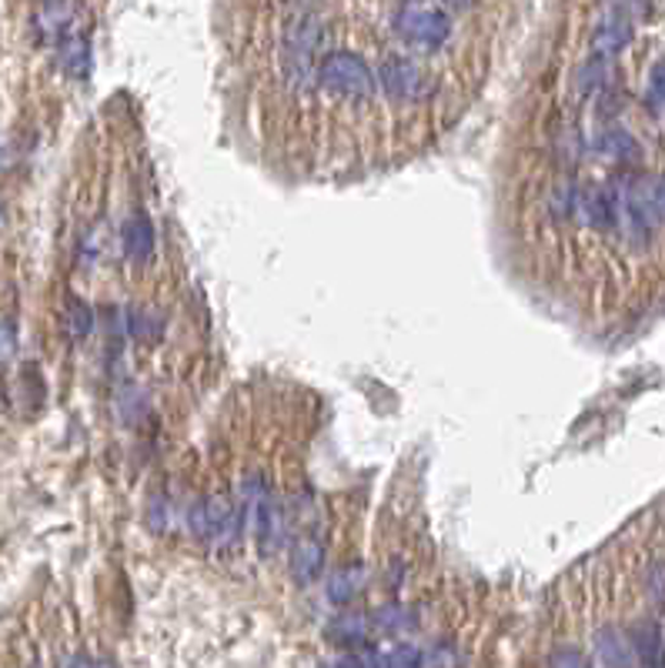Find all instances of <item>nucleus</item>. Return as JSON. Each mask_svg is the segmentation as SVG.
<instances>
[{"label":"nucleus","mask_w":665,"mask_h":668,"mask_svg":"<svg viewBox=\"0 0 665 668\" xmlns=\"http://www.w3.org/2000/svg\"><path fill=\"white\" fill-rule=\"evenodd\" d=\"M599 151L605 157H615V161H632L639 154V144L632 141V134L629 130H605L602 138H599Z\"/></svg>","instance_id":"f8f14e48"},{"label":"nucleus","mask_w":665,"mask_h":668,"mask_svg":"<svg viewBox=\"0 0 665 668\" xmlns=\"http://www.w3.org/2000/svg\"><path fill=\"white\" fill-rule=\"evenodd\" d=\"M412 626H415V618H412V612L402 608V605H388V608H381V612L375 615V629L385 632V635L409 632Z\"/></svg>","instance_id":"ddd939ff"},{"label":"nucleus","mask_w":665,"mask_h":668,"mask_svg":"<svg viewBox=\"0 0 665 668\" xmlns=\"http://www.w3.org/2000/svg\"><path fill=\"white\" fill-rule=\"evenodd\" d=\"M17 351V328L11 322H0V362H11Z\"/></svg>","instance_id":"6ab92c4d"},{"label":"nucleus","mask_w":665,"mask_h":668,"mask_svg":"<svg viewBox=\"0 0 665 668\" xmlns=\"http://www.w3.org/2000/svg\"><path fill=\"white\" fill-rule=\"evenodd\" d=\"M368 629H372V626H368L365 615H344V618L331 621L328 635L338 639V642L348 645V648H362V645L368 642Z\"/></svg>","instance_id":"9b49d317"},{"label":"nucleus","mask_w":665,"mask_h":668,"mask_svg":"<svg viewBox=\"0 0 665 668\" xmlns=\"http://www.w3.org/2000/svg\"><path fill=\"white\" fill-rule=\"evenodd\" d=\"M91 328H95V311L87 307L84 301L71 298V304H67V331L74 338H84V335H91Z\"/></svg>","instance_id":"2eb2a0df"},{"label":"nucleus","mask_w":665,"mask_h":668,"mask_svg":"<svg viewBox=\"0 0 665 668\" xmlns=\"http://www.w3.org/2000/svg\"><path fill=\"white\" fill-rule=\"evenodd\" d=\"M318 84L328 94H341V98H372L378 77L372 74V67L348 51H335L328 58H322L318 64Z\"/></svg>","instance_id":"f03ea898"},{"label":"nucleus","mask_w":665,"mask_h":668,"mask_svg":"<svg viewBox=\"0 0 665 668\" xmlns=\"http://www.w3.org/2000/svg\"><path fill=\"white\" fill-rule=\"evenodd\" d=\"M629 40H632V21L626 14H608L599 21V27L592 34V54L615 58L618 51H626Z\"/></svg>","instance_id":"0eeeda50"},{"label":"nucleus","mask_w":665,"mask_h":668,"mask_svg":"<svg viewBox=\"0 0 665 668\" xmlns=\"http://www.w3.org/2000/svg\"><path fill=\"white\" fill-rule=\"evenodd\" d=\"M322 21L315 14H298L291 17L288 30H285V43H281V61H285V77L294 91H312L318 84V64H322Z\"/></svg>","instance_id":"f257e3e1"},{"label":"nucleus","mask_w":665,"mask_h":668,"mask_svg":"<svg viewBox=\"0 0 665 668\" xmlns=\"http://www.w3.org/2000/svg\"><path fill=\"white\" fill-rule=\"evenodd\" d=\"M58 40H61V48H58L61 67H64L71 77H84L87 67H91V43H87V37H84L80 30L67 27Z\"/></svg>","instance_id":"1a4fd4ad"},{"label":"nucleus","mask_w":665,"mask_h":668,"mask_svg":"<svg viewBox=\"0 0 665 668\" xmlns=\"http://www.w3.org/2000/svg\"><path fill=\"white\" fill-rule=\"evenodd\" d=\"M649 104L658 111V108H665V64H658L655 71H652V77H649Z\"/></svg>","instance_id":"a211bd4d"},{"label":"nucleus","mask_w":665,"mask_h":668,"mask_svg":"<svg viewBox=\"0 0 665 668\" xmlns=\"http://www.w3.org/2000/svg\"><path fill=\"white\" fill-rule=\"evenodd\" d=\"M599 661H608V665H626V661H632V655L626 652L623 639L608 632V635L602 639V645H599Z\"/></svg>","instance_id":"dca6fc26"},{"label":"nucleus","mask_w":665,"mask_h":668,"mask_svg":"<svg viewBox=\"0 0 665 668\" xmlns=\"http://www.w3.org/2000/svg\"><path fill=\"white\" fill-rule=\"evenodd\" d=\"M605 61H608V58H592V61L582 67V77H579V91H582V94H589V91H595V87H599V80L605 77Z\"/></svg>","instance_id":"f3484780"},{"label":"nucleus","mask_w":665,"mask_h":668,"mask_svg":"<svg viewBox=\"0 0 665 668\" xmlns=\"http://www.w3.org/2000/svg\"><path fill=\"white\" fill-rule=\"evenodd\" d=\"M124 254L135 261V264H145L151 261L154 254V225L148 214H130L127 225H124Z\"/></svg>","instance_id":"6e6552de"},{"label":"nucleus","mask_w":665,"mask_h":668,"mask_svg":"<svg viewBox=\"0 0 665 668\" xmlns=\"http://www.w3.org/2000/svg\"><path fill=\"white\" fill-rule=\"evenodd\" d=\"M632 642H636V652H639V658H642L645 665H658V661H662V639H658V629H655V626H639L636 635H632Z\"/></svg>","instance_id":"4468645a"},{"label":"nucleus","mask_w":665,"mask_h":668,"mask_svg":"<svg viewBox=\"0 0 665 668\" xmlns=\"http://www.w3.org/2000/svg\"><path fill=\"white\" fill-rule=\"evenodd\" d=\"M572 217H579L586 228L608 231L618 225V191L612 185H589L575 191V207Z\"/></svg>","instance_id":"39448f33"},{"label":"nucleus","mask_w":665,"mask_h":668,"mask_svg":"<svg viewBox=\"0 0 665 668\" xmlns=\"http://www.w3.org/2000/svg\"><path fill=\"white\" fill-rule=\"evenodd\" d=\"M288 571L298 585H312L322 578L325 571V545L318 539H312V534H304V539H298L291 545V555H288Z\"/></svg>","instance_id":"423d86ee"},{"label":"nucleus","mask_w":665,"mask_h":668,"mask_svg":"<svg viewBox=\"0 0 665 668\" xmlns=\"http://www.w3.org/2000/svg\"><path fill=\"white\" fill-rule=\"evenodd\" d=\"M446 4H449V8H459V11H465V8H472V4H475V0H446Z\"/></svg>","instance_id":"aec40b11"},{"label":"nucleus","mask_w":665,"mask_h":668,"mask_svg":"<svg viewBox=\"0 0 665 668\" xmlns=\"http://www.w3.org/2000/svg\"><path fill=\"white\" fill-rule=\"evenodd\" d=\"M394 30L402 34L409 43L425 51H438L441 43L452 34V21L441 14L438 8H425V4H405L394 14Z\"/></svg>","instance_id":"7ed1b4c3"},{"label":"nucleus","mask_w":665,"mask_h":668,"mask_svg":"<svg viewBox=\"0 0 665 668\" xmlns=\"http://www.w3.org/2000/svg\"><path fill=\"white\" fill-rule=\"evenodd\" d=\"M365 585H368V568L365 565H348L328 582V598L335 605H348V602H354L362 595Z\"/></svg>","instance_id":"9d476101"},{"label":"nucleus","mask_w":665,"mask_h":668,"mask_svg":"<svg viewBox=\"0 0 665 668\" xmlns=\"http://www.w3.org/2000/svg\"><path fill=\"white\" fill-rule=\"evenodd\" d=\"M378 84L398 101H425L435 94V84L428 80V74L409 61V58H385V64L378 67Z\"/></svg>","instance_id":"20e7f679"}]
</instances>
